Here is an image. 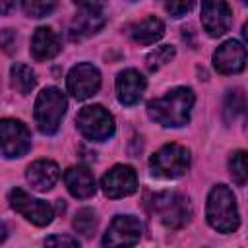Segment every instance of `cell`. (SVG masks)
<instances>
[{"mask_svg": "<svg viewBox=\"0 0 248 248\" xmlns=\"http://www.w3.org/2000/svg\"><path fill=\"white\" fill-rule=\"evenodd\" d=\"M196 95L190 87H174L163 97L151 99L147 103V114L153 122L165 128H178L188 124Z\"/></svg>", "mask_w": 248, "mask_h": 248, "instance_id": "6da1fadb", "label": "cell"}, {"mask_svg": "<svg viewBox=\"0 0 248 248\" xmlns=\"http://www.w3.org/2000/svg\"><path fill=\"white\" fill-rule=\"evenodd\" d=\"M205 217L211 229L219 232H234L240 225L238 217V205L232 190L227 184H217L211 188L207 196V205H205Z\"/></svg>", "mask_w": 248, "mask_h": 248, "instance_id": "7a4b0ae2", "label": "cell"}, {"mask_svg": "<svg viewBox=\"0 0 248 248\" xmlns=\"http://www.w3.org/2000/svg\"><path fill=\"white\" fill-rule=\"evenodd\" d=\"M66 107H68V101H66V95L50 85V87H45L37 99H35V108H33V118H35V124L39 128V132L43 134H54L62 122V116L66 112Z\"/></svg>", "mask_w": 248, "mask_h": 248, "instance_id": "3957f363", "label": "cell"}, {"mask_svg": "<svg viewBox=\"0 0 248 248\" xmlns=\"http://www.w3.org/2000/svg\"><path fill=\"white\" fill-rule=\"evenodd\" d=\"M149 209L169 229H182L192 217V205L178 192H157L151 196Z\"/></svg>", "mask_w": 248, "mask_h": 248, "instance_id": "277c9868", "label": "cell"}, {"mask_svg": "<svg viewBox=\"0 0 248 248\" xmlns=\"http://www.w3.org/2000/svg\"><path fill=\"white\" fill-rule=\"evenodd\" d=\"M151 172L159 178H178L190 169V151L178 143H167L149 159Z\"/></svg>", "mask_w": 248, "mask_h": 248, "instance_id": "5b68a950", "label": "cell"}, {"mask_svg": "<svg viewBox=\"0 0 248 248\" xmlns=\"http://www.w3.org/2000/svg\"><path fill=\"white\" fill-rule=\"evenodd\" d=\"M78 130L91 141H105L114 134V118L103 105H87L76 116Z\"/></svg>", "mask_w": 248, "mask_h": 248, "instance_id": "8992f818", "label": "cell"}, {"mask_svg": "<svg viewBox=\"0 0 248 248\" xmlns=\"http://www.w3.org/2000/svg\"><path fill=\"white\" fill-rule=\"evenodd\" d=\"M10 205H12L14 211L23 215L27 221H31L37 227H46L54 219V209H52L50 203L29 196L21 188H14L10 192Z\"/></svg>", "mask_w": 248, "mask_h": 248, "instance_id": "52a82bcc", "label": "cell"}, {"mask_svg": "<svg viewBox=\"0 0 248 248\" xmlns=\"http://www.w3.org/2000/svg\"><path fill=\"white\" fill-rule=\"evenodd\" d=\"M66 83H68V91L72 93L74 99L85 101L99 91L101 72L97 70V66H93L89 62H79L68 72Z\"/></svg>", "mask_w": 248, "mask_h": 248, "instance_id": "ba28073f", "label": "cell"}, {"mask_svg": "<svg viewBox=\"0 0 248 248\" xmlns=\"http://www.w3.org/2000/svg\"><path fill=\"white\" fill-rule=\"evenodd\" d=\"M2 132V155L6 159L23 157L31 149V134L21 120L4 118L0 122Z\"/></svg>", "mask_w": 248, "mask_h": 248, "instance_id": "9c48e42d", "label": "cell"}, {"mask_svg": "<svg viewBox=\"0 0 248 248\" xmlns=\"http://www.w3.org/2000/svg\"><path fill=\"white\" fill-rule=\"evenodd\" d=\"M101 188L107 198H126L138 190V174L130 165H114L103 174Z\"/></svg>", "mask_w": 248, "mask_h": 248, "instance_id": "30bf717a", "label": "cell"}, {"mask_svg": "<svg viewBox=\"0 0 248 248\" xmlns=\"http://www.w3.org/2000/svg\"><path fill=\"white\" fill-rule=\"evenodd\" d=\"M141 223L138 217L134 215H116L105 236H103V244L105 246H134L140 242L141 238Z\"/></svg>", "mask_w": 248, "mask_h": 248, "instance_id": "8fae6325", "label": "cell"}, {"mask_svg": "<svg viewBox=\"0 0 248 248\" xmlns=\"http://www.w3.org/2000/svg\"><path fill=\"white\" fill-rule=\"evenodd\" d=\"M232 12L227 0H202V25L209 37H221L231 29Z\"/></svg>", "mask_w": 248, "mask_h": 248, "instance_id": "7c38bea8", "label": "cell"}, {"mask_svg": "<svg viewBox=\"0 0 248 248\" xmlns=\"http://www.w3.org/2000/svg\"><path fill=\"white\" fill-rule=\"evenodd\" d=\"M246 62H248L246 46L236 39L225 41L213 52V66L219 74H238L244 70Z\"/></svg>", "mask_w": 248, "mask_h": 248, "instance_id": "4fadbf2b", "label": "cell"}, {"mask_svg": "<svg viewBox=\"0 0 248 248\" xmlns=\"http://www.w3.org/2000/svg\"><path fill=\"white\" fill-rule=\"evenodd\" d=\"M145 85H147L145 78L138 70H134V68L122 70L116 78V97L122 105L132 107L141 99Z\"/></svg>", "mask_w": 248, "mask_h": 248, "instance_id": "5bb4252c", "label": "cell"}, {"mask_svg": "<svg viewBox=\"0 0 248 248\" xmlns=\"http://www.w3.org/2000/svg\"><path fill=\"white\" fill-rule=\"evenodd\" d=\"M25 178H27V182L31 184L33 190H37V192H46V190H50V188L58 182V178H60V169H58V165H56L54 161H50V159H37V161H33V163L27 167Z\"/></svg>", "mask_w": 248, "mask_h": 248, "instance_id": "9a60e30c", "label": "cell"}, {"mask_svg": "<svg viewBox=\"0 0 248 248\" xmlns=\"http://www.w3.org/2000/svg\"><path fill=\"white\" fill-rule=\"evenodd\" d=\"M64 184H66L68 192L74 198H79V200L91 198L95 194V190H97L93 172L87 167H83V165L66 169V172H64Z\"/></svg>", "mask_w": 248, "mask_h": 248, "instance_id": "2e32d148", "label": "cell"}, {"mask_svg": "<svg viewBox=\"0 0 248 248\" xmlns=\"http://www.w3.org/2000/svg\"><path fill=\"white\" fill-rule=\"evenodd\" d=\"M60 52V39L50 27H37L31 37V54L35 60H50Z\"/></svg>", "mask_w": 248, "mask_h": 248, "instance_id": "e0dca14e", "label": "cell"}, {"mask_svg": "<svg viewBox=\"0 0 248 248\" xmlns=\"http://www.w3.org/2000/svg\"><path fill=\"white\" fill-rule=\"evenodd\" d=\"M163 35H165V23L155 16L143 17L141 21H136L130 25V37L138 45H153Z\"/></svg>", "mask_w": 248, "mask_h": 248, "instance_id": "ac0fdd59", "label": "cell"}, {"mask_svg": "<svg viewBox=\"0 0 248 248\" xmlns=\"http://www.w3.org/2000/svg\"><path fill=\"white\" fill-rule=\"evenodd\" d=\"M103 25H105V17H103L101 12H87V10H81V12L74 17V21H72L70 35H72V39H81V37H87V35L97 33Z\"/></svg>", "mask_w": 248, "mask_h": 248, "instance_id": "d6986e66", "label": "cell"}, {"mask_svg": "<svg viewBox=\"0 0 248 248\" xmlns=\"http://www.w3.org/2000/svg\"><path fill=\"white\" fill-rule=\"evenodd\" d=\"M223 112H225V120L229 124L236 122L238 118H248V97L240 91V89H232L229 91L225 105H223Z\"/></svg>", "mask_w": 248, "mask_h": 248, "instance_id": "ffe728a7", "label": "cell"}, {"mask_svg": "<svg viewBox=\"0 0 248 248\" xmlns=\"http://www.w3.org/2000/svg\"><path fill=\"white\" fill-rule=\"evenodd\" d=\"M10 81H12V87L21 93V95H27L33 91L37 79H35V72L27 66V64H14L12 70H10Z\"/></svg>", "mask_w": 248, "mask_h": 248, "instance_id": "44dd1931", "label": "cell"}, {"mask_svg": "<svg viewBox=\"0 0 248 248\" xmlns=\"http://www.w3.org/2000/svg\"><path fill=\"white\" fill-rule=\"evenodd\" d=\"M229 174L234 180V184L242 186L248 182V151H234L229 159Z\"/></svg>", "mask_w": 248, "mask_h": 248, "instance_id": "7402d4cb", "label": "cell"}, {"mask_svg": "<svg viewBox=\"0 0 248 248\" xmlns=\"http://www.w3.org/2000/svg\"><path fill=\"white\" fill-rule=\"evenodd\" d=\"M174 46L172 45H161V46H155L147 58H145V66L149 72H157L159 68H163L165 64H169L172 58H174Z\"/></svg>", "mask_w": 248, "mask_h": 248, "instance_id": "603a6c76", "label": "cell"}, {"mask_svg": "<svg viewBox=\"0 0 248 248\" xmlns=\"http://www.w3.org/2000/svg\"><path fill=\"white\" fill-rule=\"evenodd\" d=\"M74 229L79 234H83L85 238H89L95 232V229H97V215H95V211L91 207H81L76 213V217H74Z\"/></svg>", "mask_w": 248, "mask_h": 248, "instance_id": "cb8c5ba5", "label": "cell"}, {"mask_svg": "<svg viewBox=\"0 0 248 248\" xmlns=\"http://www.w3.org/2000/svg\"><path fill=\"white\" fill-rule=\"evenodd\" d=\"M58 0H23V12L29 17H45L54 12Z\"/></svg>", "mask_w": 248, "mask_h": 248, "instance_id": "d4e9b609", "label": "cell"}, {"mask_svg": "<svg viewBox=\"0 0 248 248\" xmlns=\"http://www.w3.org/2000/svg\"><path fill=\"white\" fill-rule=\"evenodd\" d=\"M196 0H165V8L172 17H182L194 8Z\"/></svg>", "mask_w": 248, "mask_h": 248, "instance_id": "484cf974", "label": "cell"}, {"mask_svg": "<svg viewBox=\"0 0 248 248\" xmlns=\"http://www.w3.org/2000/svg\"><path fill=\"white\" fill-rule=\"evenodd\" d=\"M45 244H46V246H62V244H66V246H79L78 238H72V236H60V234H56V236H48V238L45 240Z\"/></svg>", "mask_w": 248, "mask_h": 248, "instance_id": "4316f807", "label": "cell"}, {"mask_svg": "<svg viewBox=\"0 0 248 248\" xmlns=\"http://www.w3.org/2000/svg\"><path fill=\"white\" fill-rule=\"evenodd\" d=\"M74 4L87 12H101L105 6V0H74Z\"/></svg>", "mask_w": 248, "mask_h": 248, "instance_id": "83f0119b", "label": "cell"}, {"mask_svg": "<svg viewBox=\"0 0 248 248\" xmlns=\"http://www.w3.org/2000/svg\"><path fill=\"white\" fill-rule=\"evenodd\" d=\"M14 45H16V33L12 29H4L2 31V46L6 52H12L14 50Z\"/></svg>", "mask_w": 248, "mask_h": 248, "instance_id": "f1b7e54d", "label": "cell"}, {"mask_svg": "<svg viewBox=\"0 0 248 248\" xmlns=\"http://www.w3.org/2000/svg\"><path fill=\"white\" fill-rule=\"evenodd\" d=\"M16 6H17V0H0V10L4 16H8Z\"/></svg>", "mask_w": 248, "mask_h": 248, "instance_id": "f546056e", "label": "cell"}, {"mask_svg": "<svg viewBox=\"0 0 248 248\" xmlns=\"http://www.w3.org/2000/svg\"><path fill=\"white\" fill-rule=\"evenodd\" d=\"M242 37L246 39V43H248V21L242 25Z\"/></svg>", "mask_w": 248, "mask_h": 248, "instance_id": "4dcf8cb0", "label": "cell"}, {"mask_svg": "<svg viewBox=\"0 0 248 248\" xmlns=\"http://www.w3.org/2000/svg\"><path fill=\"white\" fill-rule=\"evenodd\" d=\"M242 2H244V4H248V0H242Z\"/></svg>", "mask_w": 248, "mask_h": 248, "instance_id": "1f68e13d", "label": "cell"}]
</instances>
